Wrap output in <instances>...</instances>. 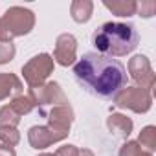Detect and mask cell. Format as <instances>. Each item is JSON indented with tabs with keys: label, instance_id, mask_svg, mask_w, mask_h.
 Wrapping results in <instances>:
<instances>
[{
	"label": "cell",
	"instance_id": "1",
	"mask_svg": "<svg viewBox=\"0 0 156 156\" xmlns=\"http://www.w3.org/2000/svg\"><path fill=\"white\" fill-rule=\"evenodd\" d=\"M73 75L81 87L103 99L114 98L121 88H125L129 77L125 66L118 59L98 51H88L77 61L73 64Z\"/></svg>",
	"mask_w": 156,
	"mask_h": 156
},
{
	"label": "cell",
	"instance_id": "2",
	"mask_svg": "<svg viewBox=\"0 0 156 156\" xmlns=\"http://www.w3.org/2000/svg\"><path fill=\"white\" fill-rule=\"evenodd\" d=\"M140 33L127 22H105L92 33V44L98 53L107 57H125L138 48Z\"/></svg>",
	"mask_w": 156,
	"mask_h": 156
},
{
	"label": "cell",
	"instance_id": "3",
	"mask_svg": "<svg viewBox=\"0 0 156 156\" xmlns=\"http://www.w3.org/2000/svg\"><path fill=\"white\" fill-rule=\"evenodd\" d=\"M35 26V13L22 6H13L0 17V42H11L17 37L28 35Z\"/></svg>",
	"mask_w": 156,
	"mask_h": 156
},
{
	"label": "cell",
	"instance_id": "4",
	"mask_svg": "<svg viewBox=\"0 0 156 156\" xmlns=\"http://www.w3.org/2000/svg\"><path fill=\"white\" fill-rule=\"evenodd\" d=\"M28 98L31 99L33 107L39 108V112L44 116L50 108L53 107H59V105H68V98L66 94L62 92L61 85L55 83V81H50V83H44L41 87H33L30 88L28 92Z\"/></svg>",
	"mask_w": 156,
	"mask_h": 156
},
{
	"label": "cell",
	"instance_id": "5",
	"mask_svg": "<svg viewBox=\"0 0 156 156\" xmlns=\"http://www.w3.org/2000/svg\"><path fill=\"white\" fill-rule=\"evenodd\" d=\"M114 105L119 108H129L136 114H145L152 107V96L151 92L140 88V87H125L121 88L114 98Z\"/></svg>",
	"mask_w": 156,
	"mask_h": 156
},
{
	"label": "cell",
	"instance_id": "6",
	"mask_svg": "<svg viewBox=\"0 0 156 156\" xmlns=\"http://www.w3.org/2000/svg\"><path fill=\"white\" fill-rule=\"evenodd\" d=\"M53 64L55 62L50 53H39V55L31 57L22 66V75H24V81L28 83V87L33 88V87L44 85L50 73L53 72Z\"/></svg>",
	"mask_w": 156,
	"mask_h": 156
},
{
	"label": "cell",
	"instance_id": "7",
	"mask_svg": "<svg viewBox=\"0 0 156 156\" xmlns=\"http://www.w3.org/2000/svg\"><path fill=\"white\" fill-rule=\"evenodd\" d=\"M125 70H129L130 77L138 83L140 88L152 92V88L156 85V75L151 66V61L145 55H134L132 59H129V66Z\"/></svg>",
	"mask_w": 156,
	"mask_h": 156
},
{
	"label": "cell",
	"instance_id": "8",
	"mask_svg": "<svg viewBox=\"0 0 156 156\" xmlns=\"http://www.w3.org/2000/svg\"><path fill=\"white\" fill-rule=\"evenodd\" d=\"M77 57V39L72 33H61L55 41L53 62L61 66H72Z\"/></svg>",
	"mask_w": 156,
	"mask_h": 156
},
{
	"label": "cell",
	"instance_id": "9",
	"mask_svg": "<svg viewBox=\"0 0 156 156\" xmlns=\"http://www.w3.org/2000/svg\"><path fill=\"white\" fill-rule=\"evenodd\" d=\"M44 118L48 119V127L59 134H64L68 136L70 134V127L73 123V108L68 105H59V107H53L50 108Z\"/></svg>",
	"mask_w": 156,
	"mask_h": 156
},
{
	"label": "cell",
	"instance_id": "10",
	"mask_svg": "<svg viewBox=\"0 0 156 156\" xmlns=\"http://www.w3.org/2000/svg\"><path fill=\"white\" fill-rule=\"evenodd\" d=\"M64 138H68V136L51 130L48 125H33V127L28 130V141H30V145H31L33 149H37V151H42V149H46V147L57 143V141H62Z\"/></svg>",
	"mask_w": 156,
	"mask_h": 156
},
{
	"label": "cell",
	"instance_id": "11",
	"mask_svg": "<svg viewBox=\"0 0 156 156\" xmlns=\"http://www.w3.org/2000/svg\"><path fill=\"white\" fill-rule=\"evenodd\" d=\"M22 81L11 72H0V101L22 94Z\"/></svg>",
	"mask_w": 156,
	"mask_h": 156
},
{
	"label": "cell",
	"instance_id": "12",
	"mask_svg": "<svg viewBox=\"0 0 156 156\" xmlns=\"http://www.w3.org/2000/svg\"><path fill=\"white\" fill-rule=\"evenodd\" d=\"M107 127H108V130H110L114 136L127 140V138L130 136V132H132L134 123H132V119L127 118L125 114H110V116L107 118Z\"/></svg>",
	"mask_w": 156,
	"mask_h": 156
},
{
	"label": "cell",
	"instance_id": "13",
	"mask_svg": "<svg viewBox=\"0 0 156 156\" xmlns=\"http://www.w3.org/2000/svg\"><path fill=\"white\" fill-rule=\"evenodd\" d=\"M94 2L92 0H73L70 4V15L77 24H85L92 19Z\"/></svg>",
	"mask_w": 156,
	"mask_h": 156
},
{
	"label": "cell",
	"instance_id": "14",
	"mask_svg": "<svg viewBox=\"0 0 156 156\" xmlns=\"http://www.w3.org/2000/svg\"><path fill=\"white\" fill-rule=\"evenodd\" d=\"M103 6L116 17H132L138 11V2L134 0H103Z\"/></svg>",
	"mask_w": 156,
	"mask_h": 156
},
{
	"label": "cell",
	"instance_id": "15",
	"mask_svg": "<svg viewBox=\"0 0 156 156\" xmlns=\"http://www.w3.org/2000/svg\"><path fill=\"white\" fill-rule=\"evenodd\" d=\"M138 143L145 152H151L156 149V127L154 125H147L141 129L140 136H138Z\"/></svg>",
	"mask_w": 156,
	"mask_h": 156
},
{
	"label": "cell",
	"instance_id": "16",
	"mask_svg": "<svg viewBox=\"0 0 156 156\" xmlns=\"http://www.w3.org/2000/svg\"><path fill=\"white\" fill-rule=\"evenodd\" d=\"M9 107L22 118V116H26V114H30L35 107H33V103H31V99L28 98V96H24V94H19V96H15L13 99H11V103H9Z\"/></svg>",
	"mask_w": 156,
	"mask_h": 156
},
{
	"label": "cell",
	"instance_id": "17",
	"mask_svg": "<svg viewBox=\"0 0 156 156\" xmlns=\"http://www.w3.org/2000/svg\"><path fill=\"white\" fill-rule=\"evenodd\" d=\"M20 123V116L9 107V105H4L0 108V127H15Z\"/></svg>",
	"mask_w": 156,
	"mask_h": 156
},
{
	"label": "cell",
	"instance_id": "18",
	"mask_svg": "<svg viewBox=\"0 0 156 156\" xmlns=\"http://www.w3.org/2000/svg\"><path fill=\"white\" fill-rule=\"evenodd\" d=\"M0 141H2V145L15 147L20 141V132L15 127H0Z\"/></svg>",
	"mask_w": 156,
	"mask_h": 156
},
{
	"label": "cell",
	"instance_id": "19",
	"mask_svg": "<svg viewBox=\"0 0 156 156\" xmlns=\"http://www.w3.org/2000/svg\"><path fill=\"white\" fill-rule=\"evenodd\" d=\"M15 44L13 42H0V64H8L15 59Z\"/></svg>",
	"mask_w": 156,
	"mask_h": 156
},
{
	"label": "cell",
	"instance_id": "20",
	"mask_svg": "<svg viewBox=\"0 0 156 156\" xmlns=\"http://www.w3.org/2000/svg\"><path fill=\"white\" fill-rule=\"evenodd\" d=\"M145 151L140 147L138 141H125L119 149V154L118 156H141Z\"/></svg>",
	"mask_w": 156,
	"mask_h": 156
},
{
	"label": "cell",
	"instance_id": "21",
	"mask_svg": "<svg viewBox=\"0 0 156 156\" xmlns=\"http://www.w3.org/2000/svg\"><path fill=\"white\" fill-rule=\"evenodd\" d=\"M138 9H140V17H145V19H149V17H152L154 15V11H156V4L154 2H141V6H138Z\"/></svg>",
	"mask_w": 156,
	"mask_h": 156
},
{
	"label": "cell",
	"instance_id": "22",
	"mask_svg": "<svg viewBox=\"0 0 156 156\" xmlns=\"http://www.w3.org/2000/svg\"><path fill=\"white\" fill-rule=\"evenodd\" d=\"M77 152H79V149H77L75 145L68 143V145H62L55 151V156H77Z\"/></svg>",
	"mask_w": 156,
	"mask_h": 156
},
{
	"label": "cell",
	"instance_id": "23",
	"mask_svg": "<svg viewBox=\"0 0 156 156\" xmlns=\"http://www.w3.org/2000/svg\"><path fill=\"white\" fill-rule=\"evenodd\" d=\"M0 156H17V152H15L13 147H8V145L0 143Z\"/></svg>",
	"mask_w": 156,
	"mask_h": 156
},
{
	"label": "cell",
	"instance_id": "24",
	"mask_svg": "<svg viewBox=\"0 0 156 156\" xmlns=\"http://www.w3.org/2000/svg\"><path fill=\"white\" fill-rule=\"evenodd\" d=\"M77 156H96L90 149H79V152H77Z\"/></svg>",
	"mask_w": 156,
	"mask_h": 156
},
{
	"label": "cell",
	"instance_id": "25",
	"mask_svg": "<svg viewBox=\"0 0 156 156\" xmlns=\"http://www.w3.org/2000/svg\"><path fill=\"white\" fill-rule=\"evenodd\" d=\"M39 156H55V154H51V152H42V154H39Z\"/></svg>",
	"mask_w": 156,
	"mask_h": 156
},
{
	"label": "cell",
	"instance_id": "26",
	"mask_svg": "<svg viewBox=\"0 0 156 156\" xmlns=\"http://www.w3.org/2000/svg\"><path fill=\"white\" fill-rule=\"evenodd\" d=\"M141 156H152V154H151V152H143Z\"/></svg>",
	"mask_w": 156,
	"mask_h": 156
}]
</instances>
